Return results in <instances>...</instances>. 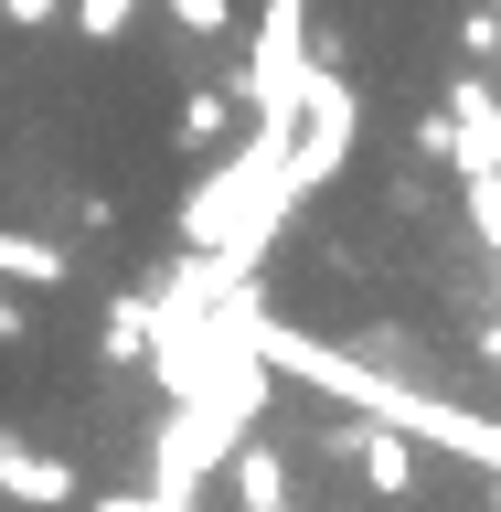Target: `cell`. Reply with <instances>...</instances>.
I'll list each match as a JSON object with an SVG mask.
<instances>
[{"label": "cell", "mask_w": 501, "mask_h": 512, "mask_svg": "<svg viewBox=\"0 0 501 512\" xmlns=\"http://www.w3.org/2000/svg\"><path fill=\"white\" fill-rule=\"evenodd\" d=\"M352 139H363V96H352V75H342V64H310V75H299V139H288V192L310 203V182L342 171Z\"/></svg>", "instance_id": "cell-1"}, {"label": "cell", "mask_w": 501, "mask_h": 512, "mask_svg": "<svg viewBox=\"0 0 501 512\" xmlns=\"http://www.w3.org/2000/svg\"><path fill=\"white\" fill-rule=\"evenodd\" d=\"M342 448H352V470H363V491H374V502H406V491H416V438L395 427V416L352 427Z\"/></svg>", "instance_id": "cell-2"}, {"label": "cell", "mask_w": 501, "mask_h": 512, "mask_svg": "<svg viewBox=\"0 0 501 512\" xmlns=\"http://www.w3.org/2000/svg\"><path fill=\"white\" fill-rule=\"evenodd\" d=\"M0 491L22 512H64L75 502V459H54V448H32V438H0Z\"/></svg>", "instance_id": "cell-3"}, {"label": "cell", "mask_w": 501, "mask_h": 512, "mask_svg": "<svg viewBox=\"0 0 501 512\" xmlns=\"http://www.w3.org/2000/svg\"><path fill=\"white\" fill-rule=\"evenodd\" d=\"M224 480H235V512H299V480H288V459H278V448H256V438H235Z\"/></svg>", "instance_id": "cell-4"}, {"label": "cell", "mask_w": 501, "mask_h": 512, "mask_svg": "<svg viewBox=\"0 0 501 512\" xmlns=\"http://www.w3.org/2000/svg\"><path fill=\"white\" fill-rule=\"evenodd\" d=\"M0 278L11 288H64V256L43 246V235H11V224H0Z\"/></svg>", "instance_id": "cell-5"}, {"label": "cell", "mask_w": 501, "mask_h": 512, "mask_svg": "<svg viewBox=\"0 0 501 512\" xmlns=\"http://www.w3.org/2000/svg\"><path fill=\"white\" fill-rule=\"evenodd\" d=\"M224 118H235V107H224L214 86H203V96H182V150H214V139H224Z\"/></svg>", "instance_id": "cell-6"}, {"label": "cell", "mask_w": 501, "mask_h": 512, "mask_svg": "<svg viewBox=\"0 0 501 512\" xmlns=\"http://www.w3.org/2000/svg\"><path fill=\"white\" fill-rule=\"evenodd\" d=\"M128 22H139V0H75V32H86V43H118Z\"/></svg>", "instance_id": "cell-7"}, {"label": "cell", "mask_w": 501, "mask_h": 512, "mask_svg": "<svg viewBox=\"0 0 501 512\" xmlns=\"http://www.w3.org/2000/svg\"><path fill=\"white\" fill-rule=\"evenodd\" d=\"M171 22H182L192 43H224V32H235V11H224V0H171Z\"/></svg>", "instance_id": "cell-8"}, {"label": "cell", "mask_w": 501, "mask_h": 512, "mask_svg": "<svg viewBox=\"0 0 501 512\" xmlns=\"http://www.w3.org/2000/svg\"><path fill=\"white\" fill-rule=\"evenodd\" d=\"M0 11H11V22H54V0H0Z\"/></svg>", "instance_id": "cell-9"}]
</instances>
